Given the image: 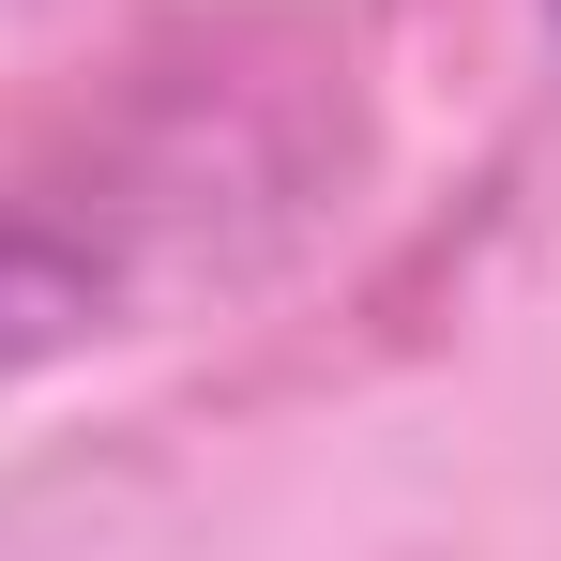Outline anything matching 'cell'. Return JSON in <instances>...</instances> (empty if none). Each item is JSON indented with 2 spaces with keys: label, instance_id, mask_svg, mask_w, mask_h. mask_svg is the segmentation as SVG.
Listing matches in <instances>:
<instances>
[{
  "label": "cell",
  "instance_id": "cell-1",
  "mask_svg": "<svg viewBox=\"0 0 561 561\" xmlns=\"http://www.w3.org/2000/svg\"><path fill=\"white\" fill-rule=\"evenodd\" d=\"M547 15H561V0H547Z\"/></svg>",
  "mask_w": 561,
  "mask_h": 561
}]
</instances>
